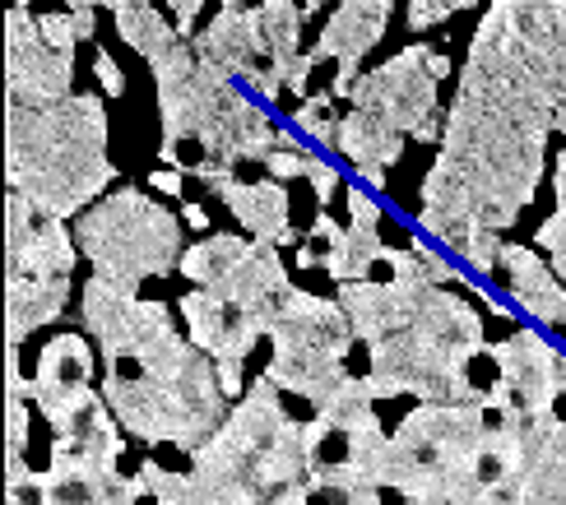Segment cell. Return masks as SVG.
<instances>
[{"instance_id": "obj_1", "label": "cell", "mask_w": 566, "mask_h": 505, "mask_svg": "<svg viewBox=\"0 0 566 505\" xmlns=\"http://www.w3.org/2000/svg\"><path fill=\"white\" fill-rule=\"evenodd\" d=\"M548 135L553 103L515 33V0H502L469 42L441 154L422 181L418 219L432 242L460 251L479 228L502 232L521 219L544 177Z\"/></svg>"}, {"instance_id": "obj_2", "label": "cell", "mask_w": 566, "mask_h": 505, "mask_svg": "<svg viewBox=\"0 0 566 505\" xmlns=\"http://www.w3.org/2000/svg\"><path fill=\"white\" fill-rule=\"evenodd\" d=\"M6 177L14 196L29 200L42 219H84L98 190L116 181L107 158V112L98 93H75L61 107L6 112Z\"/></svg>"}, {"instance_id": "obj_3", "label": "cell", "mask_w": 566, "mask_h": 505, "mask_svg": "<svg viewBox=\"0 0 566 505\" xmlns=\"http://www.w3.org/2000/svg\"><path fill=\"white\" fill-rule=\"evenodd\" d=\"M75 242L80 255L93 260V274L116 287H130V293L145 278L181 270L186 255L181 223L172 219V209H163L135 186L112 190L103 204H93L75 223Z\"/></svg>"}, {"instance_id": "obj_4", "label": "cell", "mask_w": 566, "mask_h": 505, "mask_svg": "<svg viewBox=\"0 0 566 505\" xmlns=\"http://www.w3.org/2000/svg\"><path fill=\"white\" fill-rule=\"evenodd\" d=\"M432 46L413 42L399 56H390L381 70L358 80L353 88V112H367L376 122H386L395 135H409L418 144L441 139V112H437V75L428 70Z\"/></svg>"}, {"instance_id": "obj_5", "label": "cell", "mask_w": 566, "mask_h": 505, "mask_svg": "<svg viewBox=\"0 0 566 505\" xmlns=\"http://www.w3.org/2000/svg\"><path fill=\"white\" fill-rule=\"evenodd\" d=\"M84 325L98 339L103 362L122 367V362H135L154 339L172 329V311L163 302H139L130 287H116L93 274L84 283Z\"/></svg>"}, {"instance_id": "obj_6", "label": "cell", "mask_w": 566, "mask_h": 505, "mask_svg": "<svg viewBox=\"0 0 566 505\" xmlns=\"http://www.w3.org/2000/svg\"><path fill=\"white\" fill-rule=\"evenodd\" d=\"M492 362L521 413H553L557 394H566V357L534 329H515L506 344L492 348Z\"/></svg>"}, {"instance_id": "obj_7", "label": "cell", "mask_w": 566, "mask_h": 505, "mask_svg": "<svg viewBox=\"0 0 566 505\" xmlns=\"http://www.w3.org/2000/svg\"><path fill=\"white\" fill-rule=\"evenodd\" d=\"M386 19H390L386 0H348V6H339L335 14H329L321 42L306 52L316 65L321 61H335L339 65L335 70V84H329V98H353V88H358V80H363L358 65H363V56L371 52V46L381 42Z\"/></svg>"}, {"instance_id": "obj_8", "label": "cell", "mask_w": 566, "mask_h": 505, "mask_svg": "<svg viewBox=\"0 0 566 505\" xmlns=\"http://www.w3.org/2000/svg\"><path fill=\"white\" fill-rule=\"evenodd\" d=\"M353 339L358 334H353L339 302H321L312 293H297V287L283 297L279 325L270 329L274 353H306V357H329V362H344Z\"/></svg>"}, {"instance_id": "obj_9", "label": "cell", "mask_w": 566, "mask_h": 505, "mask_svg": "<svg viewBox=\"0 0 566 505\" xmlns=\"http://www.w3.org/2000/svg\"><path fill=\"white\" fill-rule=\"evenodd\" d=\"M515 33L553 103V130L566 135V6L562 0H544V6L515 0Z\"/></svg>"}, {"instance_id": "obj_10", "label": "cell", "mask_w": 566, "mask_h": 505, "mask_svg": "<svg viewBox=\"0 0 566 505\" xmlns=\"http://www.w3.org/2000/svg\"><path fill=\"white\" fill-rule=\"evenodd\" d=\"M422 293H428L422 283H395V278L390 283H371L367 278V283H344L335 302L344 306L353 334H358L367 348H376L381 339H390V334L413 325Z\"/></svg>"}, {"instance_id": "obj_11", "label": "cell", "mask_w": 566, "mask_h": 505, "mask_svg": "<svg viewBox=\"0 0 566 505\" xmlns=\"http://www.w3.org/2000/svg\"><path fill=\"white\" fill-rule=\"evenodd\" d=\"M196 56L223 65L232 80H247L255 75V70H265V38H261V14H255V6H238V0H228V6H219L214 23H209L205 33L191 38Z\"/></svg>"}, {"instance_id": "obj_12", "label": "cell", "mask_w": 566, "mask_h": 505, "mask_svg": "<svg viewBox=\"0 0 566 505\" xmlns=\"http://www.w3.org/2000/svg\"><path fill=\"white\" fill-rule=\"evenodd\" d=\"M70 75H75V61L52 52L42 38L23 42V46H6V88L10 103L23 107H61L70 103Z\"/></svg>"}, {"instance_id": "obj_13", "label": "cell", "mask_w": 566, "mask_h": 505, "mask_svg": "<svg viewBox=\"0 0 566 505\" xmlns=\"http://www.w3.org/2000/svg\"><path fill=\"white\" fill-rule=\"evenodd\" d=\"M214 196L232 209V219H238L255 242L261 246H274V251H283V246H302V232L289 223V190H283L279 181H223V186H214Z\"/></svg>"}, {"instance_id": "obj_14", "label": "cell", "mask_w": 566, "mask_h": 505, "mask_svg": "<svg viewBox=\"0 0 566 505\" xmlns=\"http://www.w3.org/2000/svg\"><path fill=\"white\" fill-rule=\"evenodd\" d=\"M497 270L511 278V293L534 320L544 325H566V287L553 274V264H544V255H534L530 246L506 242Z\"/></svg>"}, {"instance_id": "obj_15", "label": "cell", "mask_w": 566, "mask_h": 505, "mask_svg": "<svg viewBox=\"0 0 566 505\" xmlns=\"http://www.w3.org/2000/svg\"><path fill=\"white\" fill-rule=\"evenodd\" d=\"M335 149L358 167L367 190H381L386 167L399 162V154H405V135H395L386 122H376V116H367V112H348V116H339Z\"/></svg>"}, {"instance_id": "obj_16", "label": "cell", "mask_w": 566, "mask_h": 505, "mask_svg": "<svg viewBox=\"0 0 566 505\" xmlns=\"http://www.w3.org/2000/svg\"><path fill=\"white\" fill-rule=\"evenodd\" d=\"M93 390V348L84 334H56L52 344L38 357V376L29 385V403L42 399H61V394H80Z\"/></svg>"}, {"instance_id": "obj_17", "label": "cell", "mask_w": 566, "mask_h": 505, "mask_svg": "<svg viewBox=\"0 0 566 505\" xmlns=\"http://www.w3.org/2000/svg\"><path fill=\"white\" fill-rule=\"evenodd\" d=\"M70 278H10L6 283V348L19 353L23 334L61 320Z\"/></svg>"}, {"instance_id": "obj_18", "label": "cell", "mask_w": 566, "mask_h": 505, "mask_svg": "<svg viewBox=\"0 0 566 505\" xmlns=\"http://www.w3.org/2000/svg\"><path fill=\"white\" fill-rule=\"evenodd\" d=\"M75 260H80V242L70 236V228L61 219H38L29 242L6 255V283L10 278H70Z\"/></svg>"}, {"instance_id": "obj_19", "label": "cell", "mask_w": 566, "mask_h": 505, "mask_svg": "<svg viewBox=\"0 0 566 505\" xmlns=\"http://www.w3.org/2000/svg\"><path fill=\"white\" fill-rule=\"evenodd\" d=\"M265 380L274 390H289V394H302L312 399L316 408H325L344 390V362H329V357H306V353H274L270 367H265Z\"/></svg>"}, {"instance_id": "obj_20", "label": "cell", "mask_w": 566, "mask_h": 505, "mask_svg": "<svg viewBox=\"0 0 566 505\" xmlns=\"http://www.w3.org/2000/svg\"><path fill=\"white\" fill-rule=\"evenodd\" d=\"M112 19H116V33H122L126 46H135L139 56H145L149 65H158L163 56H172L181 46V33L168 23V14L145 6V0H122V6H112Z\"/></svg>"}, {"instance_id": "obj_21", "label": "cell", "mask_w": 566, "mask_h": 505, "mask_svg": "<svg viewBox=\"0 0 566 505\" xmlns=\"http://www.w3.org/2000/svg\"><path fill=\"white\" fill-rule=\"evenodd\" d=\"M261 14V38H265V61L274 70V80L283 84V75L306 56L302 52V19H306V6H289V0H265L255 6Z\"/></svg>"}, {"instance_id": "obj_22", "label": "cell", "mask_w": 566, "mask_h": 505, "mask_svg": "<svg viewBox=\"0 0 566 505\" xmlns=\"http://www.w3.org/2000/svg\"><path fill=\"white\" fill-rule=\"evenodd\" d=\"M251 246L255 242H242V236H205V242H196V246H186V255H181V274L191 278V283H200V287H214V283H223L238 264L251 255Z\"/></svg>"}, {"instance_id": "obj_23", "label": "cell", "mask_w": 566, "mask_h": 505, "mask_svg": "<svg viewBox=\"0 0 566 505\" xmlns=\"http://www.w3.org/2000/svg\"><path fill=\"white\" fill-rule=\"evenodd\" d=\"M297 130H306L321 144H335L339 135V116H335V98L329 93H312L302 107H297Z\"/></svg>"}, {"instance_id": "obj_24", "label": "cell", "mask_w": 566, "mask_h": 505, "mask_svg": "<svg viewBox=\"0 0 566 505\" xmlns=\"http://www.w3.org/2000/svg\"><path fill=\"white\" fill-rule=\"evenodd\" d=\"M502 251H506V242H502V232H492V228H479L469 242L455 251V255H464V264L474 274H497V264H502Z\"/></svg>"}, {"instance_id": "obj_25", "label": "cell", "mask_w": 566, "mask_h": 505, "mask_svg": "<svg viewBox=\"0 0 566 505\" xmlns=\"http://www.w3.org/2000/svg\"><path fill=\"white\" fill-rule=\"evenodd\" d=\"M29 450V399H6V460H23Z\"/></svg>"}, {"instance_id": "obj_26", "label": "cell", "mask_w": 566, "mask_h": 505, "mask_svg": "<svg viewBox=\"0 0 566 505\" xmlns=\"http://www.w3.org/2000/svg\"><path fill=\"white\" fill-rule=\"evenodd\" d=\"M38 29H42V42L52 46V52H61V56L75 61L80 38H75V29H70V14H65V10H61V14H38Z\"/></svg>"}, {"instance_id": "obj_27", "label": "cell", "mask_w": 566, "mask_h": 505, "mask_svg": "<svg viewBox=\"0 0 566 505\" xmlns=\"http://www.w3.org/2000/svg\"><path fill=\"white\" fill-rule=\"evenodd\" d=\"M538 246L548 251V260H553V274L562 278V287H566V213H553V219L538 228Z\"/></svg>"}, {"instance_id": "obj_28", "label": "cell", "mask_w": 566, "mask_h": 505, "mask_svg": "<svg viewBox=\"0 0 566 505\" xmlns=\"http://www.w3.org/2000/svg\"><path fill=\"white\" fill-rule=\"evenodd\" d=\"M409 251L422 260V270H428V278H432V287H446V283H460L464 274L455 270V264L451 260H446V255H437L428 242H422V236H413V242H409Z\"/></svg>"}, {"instance_id": "obj_29", "label": "cell", "mask_w": 566, "mask_h": 505, "mask_svg": "<svg viewBox=\"0 0 566 505\" xmlns=\"http://www.w3.org/2000/svg\"><path fill=\"white\" fill-rule=\"evenodd\" d=\"M455 10H464V6H455V0H413L409 6V29L422 33V29H432V23L451 19Z\"/></svg>"}, {"instance_id": "obj_30", "label": "cell", "mask_w": 566, "mask_h": 505, "mask_svg": "<svg viewBox=\"0 0 566 505\" xmlns=\"http://www.w3.org/2000/svg\"><path fill=\"white\" fill-rule=\"evenodd\" d=\"M93 75H98V84H103L107 98H122V93H126V75H122V65H116V56L107 52V46H98V52H93Z\"/></svg>"}, {"instance_id": "obj_31", "label": "cell", "mask_w": 566, "mask_h": 505, "mask_svg": "<svg viewBox=\"0 0 566 505\" xmlns=\"http://www.w3.org/2000/svg\"><path fill=\"white\" fill-rule=\"evenodd\" d=\"M306 162H312V154H289V149H274L270 158H265V172H270V181H293V177H306Z\"/></svg>"}, {"instance_id": "obj_32", "label": "cell", "mask_w": 566, "mask_h": 505, "mask_svg": "<svg viewBox=\"0 0 566 505\" xmlns=\"http://www.w3.org/2000/svg\"><path fill=\"white\" fill-rule=\"evenodd\" d=\"M306 181H312V190H316V204L325 209L329 200H335V190H339V172L329 167L325 158H312L306 162Z\"/></svg>"}, {"instance_id": "obj_33", "label": "cell", "mask_w": 566, "mask_h": 505, "mask_svg": "<svg viewBox=\"0 0 566 505\" xmlns=\"http://www.w3.org/2000/svg\"><path fill=\"white\" fill-rule=\"evenodd\" d=\"M344 200H348V223H363V228H376V223H381V209H376L371 190L348 186V190H344Z\"/></svg>"}, {"instance_id": "obj_34", "label": "cell", "mask_w": 566, "mask_h": 505, "mask_svg": "<svg viewBox=\"0 0 566 505\" xmlns=\"http://www.w3.org/2000/svg\"><path fill=\"white\" fill-rule=\"evenodd\" d=\"M200 0H172V19H177V33H181V42H191L196 33H191V23L200 19Z\"/></svg>"}, {"instance_id": "obj_35", "label": "cell", "mask_w": 566, "mask_h": 505, "mask_svg": "<svg viewBox=\"0 0 566 505\" xmlns=\"http://www.w3.org/2000/svg\"><path fill=\"white\" fill-rule=\"evenodd\" d=\"M65 14H70V29H75V38L84 42V38H93V19H98V6H65Z\"/></svg>"}, {"instance_id": "obj_36", "label": "cell", "mask_w": 566, "mask_h": 505, "mask_svg": "<svg viewBox=\"0 0 566 505\" xmlns=\"http://www.w3.org/2000/svg\"><path fill=\"white\" fill-rule=\"evenodd\" d=\"M149 181L163 190V196H172V200H177V196H181V186H186V172H177V167H158Z\"/></svg>"}, {"instance_id": "obj_37", "label": "cell", "mask_w": 566, "mask_h": 505, "mask_svg": "<svg viewBox=\"0 0 566 505\" xmlns=\"http://www.w3.org/2000/svg\"><path fill=\"white\" fill-rule=\"evenodd\" d=\"M553 190H557V213H566V154H557V172H553Z\"/></svg>"}, {"instance_id": "obj_38", "label": "cell", "mask_w": 566, "mask_h": 505, "mask_svg": "<svg viewBox=\"0 0 566 505\" xmlns=\"http://www.w3.org/2000/svg\"><path fill=\"white\" fill-rule=\"evenodd\" d=\"M181 219L191 223V228H209V219H205V209H200V204H186V209H181Z\"/></svg>"}, {"instance_id": "obj_39", "label": "cell", "mask_w": 566, "mask_h": 505, "mask_svg": "<svg viewBox=\"0 0 566 505\" xmlns=\"http://www.w3.org/2000/svg\"><path fill=\"white\" fill-rule=\"evenodd\" d=\"M562 334H566V325H562Z\"/></svg>"}]
</instances>
